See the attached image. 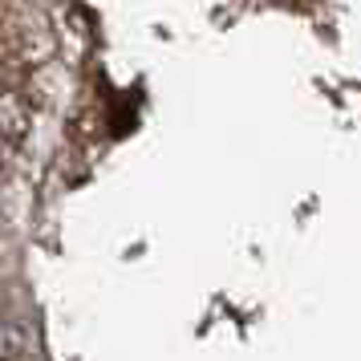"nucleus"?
<instances>
[{"instance_id": "obj_1", "label": "nucleus", "mask_w": 361, "mask_h": 361, "mask_svg": "<svg viewBox=\"0 0 361 361\" xmlns=\"http://www.w3.org/2000/svg\"><path fill=\"white\" fill-rule=\"evenodd\" d=\"M8 353H20V341L8 325H0V357H8Z\"/></svg>"}]
</instances>
